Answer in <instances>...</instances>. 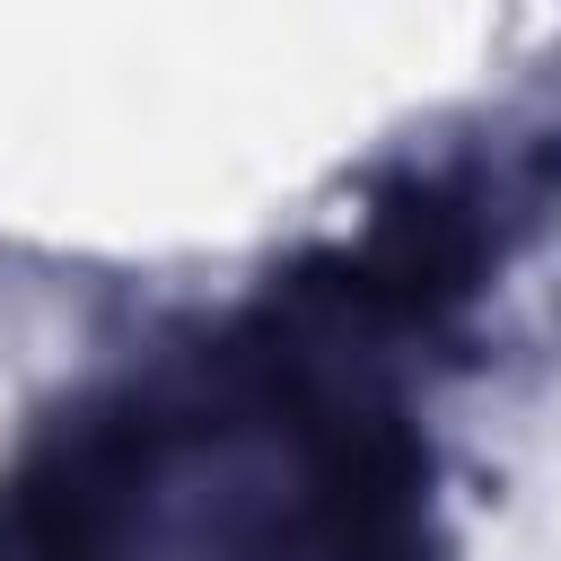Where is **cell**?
Here are the masks:
<instances>
[{
  "instance_id": "6da1fadb",
  "label": "cell",
  "mask_w": 561,
  "mask_h": 561,
  "mask_svg": "<svg viewBox=\"0 0 561 561\" xmlns=\"http://www.w3.org/2000/svg\"><path fill=\"white\" fill-rule=\"evenodd\" d=\"M316 456V526L333 561H430L421 535V447L394 412L368 403H307Z\"/></svg>"
}]
</instances>
